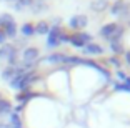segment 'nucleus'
I'll use <instances>...</instances> for the list:
<instances>
[{"label":"nucleus","mask_w":130,"mask_h":128,"mask_svg":"<svg viewBox=\"0 0 130 128\" xmlns=\"http://www.w3.org/2000/svg\"><path fill=\"white\" fill-rule=\"evenodd\" d=\"M37 78L35 77L34 72H28V70H25V68H20V72L15 75V78L12 80L10 87L15 88V90H20V92H28V87H30V83L34 82V80Z\"/></svg>","instance_id":"obj_1"},{"label":"nucleus","mask_w":130,"mask_h":128,"mask_svg":"<svg viewBox=\"0 0 130 128\" xmlns=\"http://www.w3.org/2000/svg\"><path fill=\"white\" fill-rule=\"evenodd\" d=\"M0 30L5 33V37H10V38H13L17 35V23H15V20H13V17L10 15V13H2L0 15Z\"/></svg>","instance_id":"obj_2"},{"label":"nucleus","mask_w":130,"mask_h":128,"mask_svg":"<svg viewBox=\"0 0 130 128\" xmlns=\"http://www.w3.org/2000/svg\"><path fill=\"white\" fill-rule=\"evenodd\" d=\"M0 60H5V62H8L10 67H15L17 47L10 45V43H4V47H0Z\"/></svg>","instance_id":"obj_3"},{"label":"nucleus","mask_w":130,"mask_h":128,"mask_svg":"<svg viewBox=\"0 0 130 128\" xmlns=\"http://www.w3.org/2000/svg\"><path fill=\"white\" fill-rule=\"evenodd\" d=\"M92 42V35L85 33V32H80V33H73L72 37L69 38V43H72L75 48H84L87 43Z\"/></svg>","instance_id":"obj_4"},{"label":"nucleus","mask_w":130,"mask_h":128,"mask_svg":"<svg viewBox=\"0 0 130 128\" xmlns=\"http://www.w3.org/2000/svg\"><path fill=\"white\" fill-rule=\"evenodd\" d=\"M60 27H50V32L47 33V42L45 45L47 48H55V47L60 45Z\"/></svg>","instance_id":"obj_5"},{"label":"nucleus","mask_w":130,"mask_h":128,"mask_svg":"<svg viewBox=\"0 0 130 128\" xmlns=\"http://www.w3.org/2000/svg\"><path fill=\"white\" fill-rule=\"evenodd\" d=\"M110 12H112L113 17H125L130 12V4L127 2V0H117V2L112 5Z\"/></svg>","instance_id":"obj_6"},{"label":"nucleus","mask_w":130,"mask_h":128,"mask_svg":"<svg viewBox=\"0 0 130 128\" xmlns=\"http://www.w3.org/2000/svg\"><path fill=\"white\" fill-rule=\"evenodd\" d=\"M38 50L34 48V47H28V48L23 50V63H25V68H30L35 65V62H37L38 58Z\"/></svg>","instance_id":"obj_7"},{"label":"nucleus","mask_w":130,"mask_h":128,"mask_svg":"<svg viewBox=\"0 0 130 128\" xmlns=\"http://www.w3.org/2000/svg\"><path fill=\"white\" fill-rule=\"evenodd\" d=\"M69 25L72 27L73 30H82V28H85L88 25V19H87V15H73L70 19Z\"/></svg>","instance_id":"obj_8"},{"label":"nucleus","mask_w":130,"mask_h":128,"mask_svg":"<svg viewBox=\"0 0 130 128\" xmlns=\"http://www.w3.org/2000/svg\"><path fill=\"white\" fill-rule=\"evenodd\" d=\"M117 28H119L117 23H107V25H103L102 28H100V37L110 40V38L113 37V33L117 32Z\"/></svg>","instance_id":"obj_9"},{"label":"nucleus","mask_w":130,"mask_h":128,"mask_svg":"<svg viewBox=\"0 0 130 128\" xmlns=\"http://www.w3.org/2000/svg\"><path fill=\"white\" fill-rule=\"evenodd\" d=\"M84 52L87 53V55H102L103 53V47L97 45V43H87V45L84 47Z\"/></svg>","instance_id":"obj_10"},{"label":"nucleus","mask_w":130,"mask_h":128,"mask_svg":"<svg viewBox=\"0 0 130 128\" xmlns=\"http://www.w3.org/2000/svg\"><path fill=\"white\" fill-rule=\"evenodd\" d=\"M19 72H20V68H19V67H7L4 72H2V78L7 80V82H12V80L15 78V75H17Z\"/></svg>","instance_id":"obj_11"},{"label":"nucleus","mask_w":130,"mask_h":128,"mask_svg":"<svg viewBox=\"0 0 130 128\" xmlns=\"http://www.w3.org/2000/svg\"><path fill=\"white\" fill-rule=\"evenodd\" d=\"M67 57L69 55H65V53H52V55H48L45 58L48 63H65L67 62Z\"/></svg>","instance_id":"obj_12"},{"label":"nucleus","mask_w":130,"mask_h":128,"mask_svg":"<svg viewBox=\"0 0 130 128\" xmlns=\"http://www.w3.org/2000/svg\"><path fill=\"white\" fill-rule=\"evenodd\" d=\"M34 28H35V33H37V35H47L50 32V25L47 22H43V20H42V22H38L37 25H34Z\"/></svg>","instance_id":"obj_13"},{"label":"nucleus","mask_w":130,"mask_h":128,"mask_svg":"<svg viewBox=\"0 0 130 128\" xmlns=\"http://www.w3.org/2000/svg\"><path fill=\"white\" fill-rule=\"evenodd\" d=\"M30 7H32V13H43V12H47V4L43 0H37Z\"/></svg>","instance_id":"obj_14"},{"label":"nucleus","mask_w":130,"mask_h":128,"mask_svg":"<svg viewBox=\"0 0 130 128\" xmlns=\"http://www.w3.org/2000/svg\"><path fill=\"white\" fill-rule=\"evenodd\" d=\"M20 33L23 35V37H32V35H35V28L32 23H23L22 27H20Z\"/></svg>","instance_id":"obj_15"},{"label":"nucleus","mask_w":130,"mask_h":128,"mask_svg":"<svg viewBox=\"0 0 130 128\" xmlns=\"http://www.w3.org/2000/svg\"><path fill=\"white\" fill-rule=\"evenodd\" d=\"M90 8L93 12H103L107 8V0H93L92 4H90Z\"/></svg>","instance_id":"obj_16"},{"label":"nucleus","mask_w":130,"mask_h":128,"mask_svg":"<svg viewBox=\"0 0 130 128\" xmlns=\"http://www.w3.org/2000/svg\"><path fill=\"white\" fill-rule=\"evenodd\" d=\"M12 110H13V108H12L10 102L4 100V98H0V115H10Z\"/></svg>","instance_id":"obj_17"},{"label":"nucleus","mask_w":130,"mask_h":128,"mask_svg":"<svg viewBox=\"0 0 130 128\" xmlns=\"http://www.w3.org/2000/svg\"><path fill=\"white\" fill-rule=\"evenodd\" d=\"M35 0H13V8L15 10H22V8H25V7H30L32 4H34Z\"/></svg>","instance_id":"obj_18"},{"label":"nucleus","mask_w":130,"mask_h":128,"mask_svg":"<svg viewBox=\"0 0 130 128\" xmlns=\"http://www.w3.org/2000/svg\"><path fill=\"white\" fill-rule=\"evenodd\" d=\"M35 97V93H32V92H22V93L17 97V100H19L20 103H27L30 98H34Z\"/></svg>","instance_id":"obj_19"},{"label":"nucleus","mask_w":130,"mask_h":128,"mask_svg":"<svg viewBox=\"0 0 130 128\" xmlns=\"http://www.w3.org/2000/svg\"><path fill=\"white\" fill-rule=\"evenodd\" d=\"M10 123H12V128H22L19 113H10Z\"/></svg>","instance_id":"obj_20"},{"label":"nucleus","mask_w":130,"mask_h":128,"mask_svg":"<svg viewBox=\"0 0 130 128\" xmlns=\"http://www.w3.org/2000/svg\"><path fill=\"white\" fill-rule=\"evenodd\" d=\"M122 35H123V28L119 25V28H117V32L113 33V37L110 38V42L113 43V42H120V38H122Z\"/></svg>","instance_id":"obj_21"},{"label":"nucleus","mask_w":130,"mask_h":128,"mask_svg":"<svg viewBox=\"0 0 130 128\" xmlns=\"http://www.w3.org/2000/svg\"><path fill=\"white\" fill-rule=\"evenodd\" d=\"M110 48H112V52H113V53H117V55L123 52V48H122V43H120V42H113V43L110 45Z\"/></svg>","instance_id":"obj_22"},{"label":"nucleus","mask_w":130,"mask_h":128,"mask_svg":"<svg viewBox=\"0 0 130 128\" xmlns=\"http://www.w3.org/2000/svg\"><path fill=\"white\" fill-rule=\"evenodd\" d=\"M113 88L117 92H127V93H130V87H127L125 83H115Z\"/></svg>","instance_id":"obj_23"},{"label":"nucleus","mask_w":130,"mask_h":128,"mask_svg":"<svg viewBox=\"0 0 130 128\" xmlns=\"http://www.w3.org/2000/svg\"><path fill=\"white\" fill-rule=\"evenodd\" d=\"M117 75H119L120 78H122L123 82H125V85H127V87H130V77H127V75H125V73H123V72H119V73H117Z\"/></svg>","instance_id":"obj_24"},{"label":"nucleus","mask_w":130,"mask_h":128,"mask_svg":"<svg viewBox=\"0 0 130 128\" xmlns=\"http://www.w3.org/2000/svg\"><path fill=\"white\" fill-rule=\"evenodd\" d=\"M69 38H70L69 35L62 32V33H60V43H69Z\"/></svg>","instance_id":"obj_25"},{"label":"nucleus","mask_w":130,"mask_h":128,"mask_svg":"<svg viewBox=\"0 0 130 128\" xmlns=\"http://www.w3.org/2000/svg\"><path fill=\"white\" fill-rule=\"evenodd\" d=\"M5 42H7V37H5V33L2 30H0V45H4Z\"/></svg>","instance_id":"obj_26"},{"label":"nucleus","mask_w":130,"mask_h":128,"mask_svg":"<svg viewBox=\"0 0 130 128\" xmlns=\"http://www.w3.org/2000/svg\"><path fill=\"white\" fill-rule=\"evenodd\" d=\"M110 63H112V65H117V67H119V65H120V62L117 60V58H110Z\"/></svg>","instance_id":"obj_27"},{"label":"nucleus","mask_w":130,"mask_h":128,"mask_svg":"<svg viewBox=\"0 0 130 128\" xmlns=\"http://www.w3.org/2000/svg\"><path fill=\"white\" fill-rule=\"evenodd\" d=\"M125 60H127V63L130 65V52H127V53H125Z\"/></svg>","instance_id":"obj_28"},{"label":"nucleus","mask_w":130,"mask_h":128,"mask_svg":"<svg viewBox=\"0 0 130 128\" xmlns=\"http://www.w3.org/2000/svg\"><path fill=\"white\" fill-rule=\"evenodd\" d=\"M0 128H5V126H4V125H0Z\"/></svg>","instance_id":"obj_29"},{"label":"nucleus","mask_w":130,"mask_h":128,"mask_svg":"<svg viewBox=\"0 0 130 128\" xmlns=\"http://www.w3.org/2000/svg\"><path fill=\"white\" fill-rule=\"evenodd\" d=\"M7 2H13V0H7Z\"/></svg>","instance_id":"obj_30"}]
</instances>
